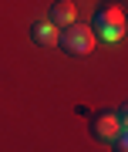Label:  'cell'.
I'll return each instance as SVG.
<instances>
[{
	"label": "cell",
	"instance_id": "1",
	"mask_svg": "<svg viewBox=\"0 0 128 152\" xmlns=\"http://www.w3.org/2000/svg\"><path fill=\"white\" fill-rule=\"evenodd\" d=\"M95 31L91 27H84V24H68V27H61V34H57V48L64 51V54H71V58H84V54H91L95 51Z\"/></svg>",
	"mask_w": 128,
	"mask_h": 152
},
{
	"label": "cell",
	"instance_id": "2",
	"mask_svg": "<svg viewBox=\"0 0 128 152\" xmlns=\"http://www.w3.org/2000/svg\"><path fill=\"white\" fill-rule=\"evenodd\" d=\"M91 31L101 41H121L125 37V10H121V4H101L98 14H95Z\"/></svg>",
	"mask_w": 128,
	"mask_h": 152
},
{
	"label": "cell",
	"instance_id": "3",
	"mask_svg": "<svg viewBox=\"0 0 128 152\" xmlns=\"http://www.w3.org/2000/svg\"><path fill=\"white\" fill-rule=\"evenodd\" d=\"M125 132V112H98V115H91V122H88V135L95 139V142H101V145H108L115 135H121Z\"/></svg>",
	"mask_w": 128,
	"mask_h": 152
},
{
	"label": "cell",
	"instance_id": "4",
	"mask_svg": "<svg viewBox=\"0 0 128 152\" xmlns=\"http://www.w3.org/2000/svg\"><path fill=\"white\" fill-rule=\"evenodd\" d=\"M57 34H61V27H54L51 20H37L31 27V41L37 44V48H54V44H57Z\"/></svg>",
	"mask_w": 128,
	"mask_h": 152
},
{
	"label": "cell",
	"instance_id": "5",
	"mask_svg": "<svg viewBox=\"0 0 128 152\" xmlns=\"http://www.w3.org/2000/svg\"><path fill=\"white\" fill-rule=\"evenodd\" d=\"M47 20L54 24V27H68V24L78 20V7L68 4V0H57V4L51 7V17H47Z\"/></svg>",
	"mask_w": 128,
	"mask_h": 152
},
{
	"label": "cell",
	"instance_id": "6",
	"mask_svg": "<svg viewBox=\"0 0 128 152\" xmlns=\"http://www.w3.org/2000/svg\"><path fill=\"white\" fill-rule=\"evenodd\" d=\"M111 145H115V152H128V135H125V132H121V135H115Z\"/></svg>",
	"mask_w": 128,
	"mask_h": 152
}]
</instances>
